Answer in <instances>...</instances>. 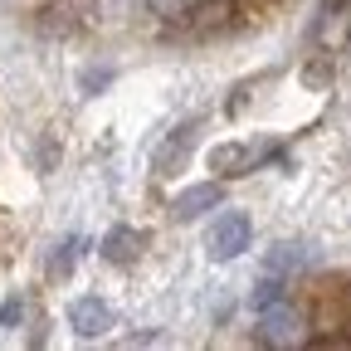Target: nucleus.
I'll return each instance as SVG.
<instances>
[{"label": "nucleus", "mask_w": 351, "mask_h": 351, "mask_svg": "<svg viewBox=\"0 0 351 351\" xmlns=\"http://www.w3.org/2000/svg\"><path fill=\"white\" fill-rule=\"evenodd\" d=\"M249 239H254V225H249V215L244 210H225L210 225V234H205V249H210V258L215 263H225V258H239L244 249H249Z\"/></svg>", "instance_id": "nucleus-2"}, {"label": "nucleus", "mask_w": 351, "mask_h": 351, "mask_svg": "<svg viewBox=\"0 0 351 351\" xmlns=\"http://www.w3.org/2000/svg\"><path fill=\"white\" fill-rule=\"evenodd\" d=\"M263 161H283V147L278 142H225V147L210 152V171L215 176H249Z\"/></svg>", "instance_id": "nucleus-1"}, {"label": "nucleus", "mask_w": 351, "mask_h": 351, "mask_svg": "<svg viewBox=\"0 0 351 351\" xmlns=\"http://www.w3.org/2000/svg\"><path fill=\"white\" fill-rule=\"evenodd\" d=\"M302 332H298V313L288 302H274V307H263L258 313V341L263 346H293Z\"/></svg>", "instance_id": "nucleus-4"}, {"label": "nucleus", "mask_w": 351, "mask_h": 351, "mask_svg": "<svg viewBox=\"0 0 351 351\" xmlns=\"http://www.w3.org/2000/svg\"><path fill=\"white\" fill-rule=\"evenodd\" d=\"M142 244H147V239H142L137 230L117 225V230H108V239H103V258H108V263H122V269H127V263H137Z\"/></svg>", "instance_id": "nucleus-8"}, {"label": "nucleus", "mask_w": 351, "mask_h": 351, "mask_svg": "<svg viewBox=\"0 0 351 351\" xmlns=\"http://www.w3.org/2000/svg\"><path fill=\"white\" fill-rule=\"evenodd\" d=\"M195 127H200V112L195 117H186L181 127H171V137L152 152V166H156V176H176V166H181V156L191 152V142H195Z\"/></svg>", "instance_id": "nucleus-5"}, {"label": "nucleus", "mask_w": 351, "mask_h": 351, "mask_svg": "<svg viewBox=\"0 0 351 351\" xmlns=\"http://www.w3.org/2000/svg\"><path fill=\"white\" fill-rule=\"evenodd\" d=\"M78 254H83V234L59 239L54 254H49V278H69V274H73V263H78Z\"/></svg>", "instance_id": "nucleus-10"}, {"label": "nucleus", "mask_w": 351, "mask_h": 351, "mask_svg": "<svg viewBox=\"0 0 351 351\" xmlns=\"http://www.w3.org/2000/svg\"><path fill=\"white\" fill-rule=\"evenodd\" d=\"M69 327H73L78 337H103V332L112 327V307H108L103 298H93V293H83V298L69 302Z\"/></svg>", "instance_id": "nucleus-3"}, {"label": "nucleus", "mask_w": 351, "mask_h": 351, "mask_svg": "<svg viewBox=\"0 0 351 351\" xmlns=\"http://www.w3.org/2000/svg\"><path fill=\"white\" fill-rule=\"evenodd\" d=\"M219 205V186L215 181H205V186H186L181 195L171 200V215L176 219H195V215H205V210H215Z\"/></svg>", "instance_id": "nucleus-6"}, {"label": "nucleus", "mask_w": 351, "mask_h": 351, "mask_svg": "<svg viewBox=\"0 0 351 351\" xmlns=\"http://www.w3.org/2000/svg\"><path fill=\"white\" fill-rule=\"evenodd\" d=\"M147 5H152V10H161V15H181L191 0H147Z\"/></svg>", "instance_id": "nucleus-12"}, {"label": "nucleus", "mask_w": 351, "mask_h": 351, "mask_svg": "<svg viewBox=\"0 0 351 351\" xmlns=\"http://www.w3.org/2000/svg\"><path fill=\"white\" fill-rule=\"evenodd\" d=\"M274 302H288V278L263 269L258 283H254V313H263V307H274Z\"/></svg>", "instance_id": "nucleus-9"}, {"label": "nucleus", "mask_w": 351, "mask_h": 351, "mask_svg": "<svg viewBox=\"0 0 351 351\" xmlns=\"http://www.w3.org/2000/svg\"><path fill=\"white\" fill-rule=\"evenodd\" d=\"M317 254H313V244H274L269 249V258H263V269L269 274H298V269H307V263H313Z\"/></svg>", "instance_id": "nucleus-7"}, {"label": "nucleus", "mask_w": 351, "mask_h": 351, "mask_svg": "<svg viewBox=\"0 0 351 351\" xmlns=\"http://www.w3.org/2000/svg\"><path fill=\"white\" fill-rule=\"evenodd\" d=\"M20 317H25V293H10L0 302V327H20Z\"/></svg>", "instance_id": "nucleus-11"}]
</instances>
